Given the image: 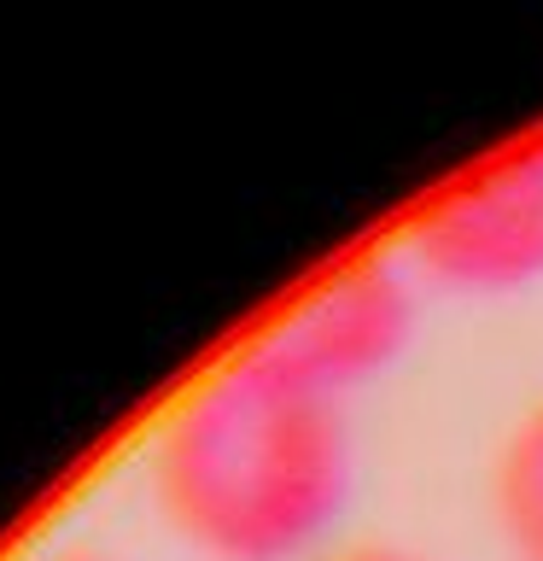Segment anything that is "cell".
Segmentation results:
<instances>
[{"mask_svg":"<svg viewBox=\"0 0 543 561\" xmlns=\"http://www.w3.org/2000/svg\"><path fill=\"white\" fill-rule=\"evenodd\" d=\"M147 497L193 561H322L357 497L345 403L252 340L158 421Z\"/></svg>","mask_w":543,"mask_h":561,"instance_id":"obj_1","label":"cell"},{"mask_svg":"<svg viewBox=\"0 0 543 561\" xmlns=\"http://www.w3.org/2000/svg\"><path fill=\"white\" fill-rule=\"evenodd\" d=\"M403 263L450 298H515L543 287V152L485 158L438 187L403 228Z\"/></svg>","mask_w":543,"mask_h":561,"instance_id":"obj_2","label":"cell"},{"mask_svg":"<svg viewBox=\"0 0 543 561\" xmlns=\"http://www.w3.org/2000/svg\"><path fill=\"white\" fill-rule=\"evenodd\" d=\"M415 305L420 280L403 257H357L339 270L315 275L269 328L257 345L280 368L310 380L315 392L350 403V392L392 375V363L415 340Z\"/></svg>","mask_w":543,"mask_h":561,"instance_id":"obj_3","label":"cell"},{"mask_svg":"<svg viewBox=\"0 0 543 561\" xmlns=\"http://www.w3.org/2000/svg\"><path fill=\"white\" fill-rule=\"evenodd\" d=\"M485 508L508 561H543V392L508 421L490 450Z\"/></svg>","mask_w":543,"mask_h":561,"instance_id":"obj_4","label":"cell"},{"mask_svg":"<svg viewBox=\"0 0 543 561\" xmlns=\"http://www.w3.org/2000/svg\"><path fill=\"white\" fill-rule=\"evenodd\" d=\"M322 561H438V556L409 550V543H385V538H374V543H345V550H327Z\"/></svg>","mask_w":543,"mask_h":561,"instance_id":"obj_5","label":"cell"},{"mask_svg":"<svg viewBox=\"0 0 543 561\" xmlns=\"http://www.w3.org/2000/svg\"><path fill=\"white\" fill-rule=\"evenodd\" d=\"M18 561H123L117 550H105V543H47V550H30V556H18Z\"/></svg>","mask_w":543,"mask_h":561,"instance_id":"obj_6","label":"cell"}]
</instances>
